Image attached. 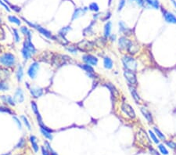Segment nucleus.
Here are the masks:
<instances>
[{
	"label": "nucleus",
	"instance_id": "nucleus-1",
	"mask_svg": "<svg viewBox=\"0 0 176 155\" xmlns=\"http://www.w3.org/2000/svg\"><path fill=\"white\" fill-rule=\"evenodd\" d=\"M122 62L126 70H129L132 72H135L136 70L137 62L133 57L125 56L122 57Z\"/></svg>",
	"mask_w": 176,
	"mask_h": 155
},
{
	"label": "nucleus",
	"instance_id": "nucleus-2",
	"mask_svg": "<svg viewBox=\"0 0 176 155\" xmlns=\"http://www.w3.org/2000/svg\"><path fill=\"white\" fill-rule=\"evenodd\" d=\"M0 63L5 66H12L15 63L14 56L11 53H5L0 57Z\"/></svg>",
	"mask_w": 176,
	"mask_h": 155
},
{
	"label": "nucleus",
	"instance_id": "nucleus-3",
	"mask_svg": "<svg viewBox=\"0 0 176 155\" xmlns=\"http://www.w3.org/2000/svg\"><path fill=\"white\" fill-rule=\"evenodd\" d=\"M121 110L125 114H127L129 118H135V112L132 106L127 103H123L121 105Z\"/></svg>",
	"mask_w": 176,
	"mask_h": 155
},
{
	"label": "nucleus",
	"instance_id": "nucleus-4",
	"mask_svg": "<svg viewBox=\"0 0 176 155\" xmlns=\"http://www.w3.org/2000/svg\"><path fill=\"white\" fill-rule=\"evenodd\" d=\"M124 75H125V79H127V81L132 85H135L137 83V79H136V75L135 74L134 72L129 70H126L125 69V72H124Z\"/></svg>",
	"mask_w": 176,
	"mask_h": 155
},
{
	"label": "nucleus",
	"instance_id": "nucleus-5",
	"mask_svg": "<svg viewBox=\"0 0 176 155\" xmlns=\"http://www.w3.org/2000/svg\"><path fill=\"white\" fill-rule=\"evenodd\" d=\"M82 59H83V60L86 62V64L90 65V66H95V65H97L98 59L95 57L93 56V55H85L82 57Z\"/></svg>",
	"mask_w": 176,
	"mask_h": 155
},
{
	"label": "nucleus",
	"instance_id": "nucleus-6",
	"mask_svg": "<svg viewBox=\"0 0 176 155\" xmlns=\"http://www.w3.org/2000/svg\"><path fill=\"white\" fill-rule=\"evenodd\" d=\"M25 22H27V24L29 25H31V26H32V27H34V28H36L38 31H39L41 34H42L43 35H45L46 37L49 38V39H51L52 38V34L51 32H49L48 30L45 29V28H43V27H40V26H39V25H33V24H32V23H29L28 21H27V20H25Z\"/></svg>",
	"mask_w": 176,
	"mask_h": 155
},
{
	"label": "nucleus",
	"instance_id": "nucleus-7",
	"mask_svg": "<svg viewBox=\"0 0 176 155\" xmlns=\"http://www.w3.org/2000/svg\"><path fill=\"white\" fill-rule=\"evenodd\" d=\"M163 15L166 22L170 24H176V17L172 13L167 10H163Z\"/></svg>",
	"mask_w": 176,
	"mask_h": 155
},
{
	"label": "nucleus",
	"instance_id": "nucleus-8",
	"mask_svg": "<svg viewBox=\"0 0 176 155\" xmlns=\"http://www.w3.org/2000/svg\"><path fill=\"white\" fill-rule=\"evenodd\" d=\"M39 64L36 62H34L33 64L30 66L29 69H28V72H27V74L30 76L31 79H34L35 76L37 74V71L39 70Z\"/></svg>",
	"mask_w": 176,
	"mask_h": 155
},
{
	"label": "nucleus",
	"instance_id": "nucleus-9",
	"mask_svg": "<svg viewBox=\"0 0 176 155\" xmlns=\"http://www.w3.org/2000/svg\"><path fill=\"white\" fill-rule=\"evenodd\" d=\"M132 42H131L129 39H128L125 37H121L119 39V46H120L121 49H128V47L130 46V45L132 43Z\"/></svg>",
	"mask_w": 176,
	"mask_h": 155
},
{
	"label": "nucleus",
	"instance_id": "nucleus-10",
	"mask_svg": "<svg viewBox=\"0 0 176 155\" xmlns=\"http://www.w3.org/2000/svg\"><path fill=\"white\" fill-rule=\"evenodd\" d=\"M25 100V97H24V93H23L22 89H20V88H18L16 92V93H15L14 96V101L15 102H17V103H22L23 101Z\"/></svg>",
	"mask_w": 176,
	"mask_h": 155
},
{
	"label": "nucleus",
	"instance_id": "nucleus-11",
	"mask_svg": "<svg viewBox=\"0 0 176 155\" xmlns=\"http://www.w3.org/2000/svg\"><path fill=\"white\" fill-rule=\"evenodd\" d=\"M30 93L32 95L33 97L34 98H39L40 96H42V93H43V90L41 88H39V87H35V88H32L30 89Z\"/></svg>",
	"mask_w": 176,
	"mask_h": 155
},
{
	"label": "nucleus",
	"instance_id": "nucleus-12",
	"mask_svg": "<svg viewBox=\"0 0 176 155\" xmlns=\"http://www.w3.org/2000/svg\"><path fill=\"white\" fill-rule=\"evenodd\" d=\"M78 45H81V46H78L80 48L81 50L82 51H89L91 49H93V44L90 42L88 41H83L81 42Z\"/></svg>",
	"mask_w": 176,
	"mask_h": 155
},
{
	"label": "nucleus",
	"instance_id": "nucleus-13",
	"mask_svg": "<svg viewBox=\"0 0 176 155\" xmlns=\"http://www.w3.org/2000/svg\"><path fill=\"white\" fill-rule=\"evenodd\" d=\"M140 111L142 112V115L144 116L145 118L149 121V123H153V117H152L150 111H148V110H147V108H145V107H141Z\"/></svg>",
	"mask_w": 176,
	"mask_h": 155
},
{
	"label": "nucleus",
	"instance_id": "nucleus-14",
	"mask_svg": "<svg viewBox=\"0 0 176 155\" xmlns=\"http://www.w3.org/2000/svg\"><path fill=\"white\" fill-rule=\"evenodd\" d=\"M32 107L33 111H34V113L35 114V115H36L37 119H38V121H39V124H42V117H41V115H40V113H39V109H38V107H37V104L35 103L34 101H32Z\"/></svg>",
	"mask_w": 176,
	"mask_h": 155
},
{
	"label": "nucleus",
	"instance_id": "nucleus-15",
	"mask_svg": "<svg viewBox=\"0 0 176 155\" xmlns=\"http://www.w3.org/2000/svg\"><path fill=\"white\" fill-rule=\"evenodd\" d=\"M29 140L30 142H31V143H32V149H33V150H34L35 153L39 152V147L38 143H37L36 137H35L34 135H31L29 138Z\"/></svg>",
	"mask_w": 176,
	"mask_h": 155
},
{
	"label": "nucleus",
	"instance_id": "nucleus-16",
	"mask_svg": "<svg viewBox=\"0 0 176 155\" xmlns=\"http://www.w3.org/2000/svg\"><path fill=\"white\" fill-rule=\"evenodd\" d=\"M88 10L87 8H85V9H80V8H78V9H76L74 13L73 14V17H72V20H74L76 18H78V17H81L82 15L86 12V10Z\"/></svg>",
	"mask_w": 176,
	"mask_h": 155
},
{
	"label": "nucleus",
	"instance_id": "nucleus-17",
	"mask_svg": "<svg viewBox=\"0 0 176 155\" xmlns=\"http://www.w3.org/2000/svg\"><path fill=\"white\" fill-rule=\"evenodd\" d=\"M129 89H130V92H131V94H132V97H133V99L135 100V101L136 102V103H140V96H139V94L137 93L136 90H135L133 87H131V86H129Z\"/></svg>",
	"mask_w": 176,
	"mask_h": 155
},
{
	"label": "nucleus",
	"instance_id": "nucleus-18",
	"mask_svg": "<svg viewBox=\"0 0 176 155\" xmlns=\"http://www.w3.org/2000/svg\"><path fill=\"white\" fill-rule=\"evenodd\" d=\"M145 2L154 9H159L160 3L158 0H145Z\"/></svg>",
	"mask_w": 176,
	"mask_h": 155
},
{
	"label": "nucleus",
	"instance_id": "nucleus-19",
	"mask_svg": "<svg viewBox=\"0 0 176 155\" xmlns=\"http://www.w3.org/2000/svg\"><path fill=\"white\" fill-rule=\"evenodd\" d=\"M103 64H104V67L107 69H111L113 67V61L112 60L110 59V57H106L103 60Z\"/></svg>",
	"mask_w": 176,
	"mask_h": 155
},
{
	"label": "nucleus",
	"instance_id": "nucleus-20",
	"mask_svg": "<svg viewBox=\"0 0 176 155\" xmlns=\"http://www.w3.org/2000/svg\"><path fill=\"white\" fill-rule=\"evenodd\" d=\"M0 98L2 99L5 103H9V104H10L11 106H14L15 105V101L11 97V96H2Z\"/></svg>",
	"mask_w": 176,
	"mask_h": 155
},
{
	"label": "nucleus",
	"instance_id": "nucleus-21",
	"mask_svg": "<svg viewBox=\"0 0 176 155\" xmlns=\"http://www.w3.org/2000/svg\"><path fill=\"white\" fill-rule=\"evenodd\" d=\"M110 31H111V22L108 21L105 25V27H104V34H105L106 37L110 36Z\"/></svg>",
	"mask_w": 176,
	"mask_h": 155
},
{
	"label": "nucleus",
	"instance_id": "nucleus-22",
	"mask_svg": "<svg viewBox=\"0 0 176 155\" xmlns=\"http://www.w3.org/2000/svg\"><path fill=\"white\" fill-rule=\"evenodd\" d=\"M154 131L155 132V134H156L158 137L161 140L163 141H166V136L163 134V133L161 132V131L158 129V128H156V127H154Z\"/></svg>",
	"mask_w": 176,
	"mask_h": 155
},
{
	"label": "nucleus",
	"instance_id": "nucleus-23",
	"mask_svg": "<svg viewBox=\"0 0 176 155\" xmlns=\"http://www.w3.org/2000/svg\"><path fill=\"white\" fill-rule=\"evenodd\" d=\"M158 149H159L160 152L162 155H168V150H167L166 147L163 143L158 144Z\"/></svg>",
	"mask_w": 176,
	"mask_h": 155
},
{
	"label": "nucleus",
	"instance_id": "nucleus-24",
	"mask_svg": "<svg viewBox=\"0 0 176 155\" xmlns=\"http://www.w3.org/2000/svg\"><path fill=\"white\" fill-rule=\"evenodd\" d=\"M139 50V46H137V45H135L133 42L131 43L130 45V46L128 47V51L130 53H136V52Z\"/></svg>",
	"mask_w": 176,
	"mask_h": 155
},
{
	"label": "nucleus",
	"instance_id": "nucleus-25",
	"mask_svg": "<svg viewBox=\"0 0 176 155\" xmlns=\"http://www.w3.org/2000/svg\"><path fill=\"white\" fill-rule=\"evenodd\" d=\"M40 130H41V133H42V135H44L45 137L47 138V139L49 140H53V135H52V134L50 132L45 130V129H43V128H40Z\"/></svg>",
	"mask_w": 176,
	"mask_h": 155
},
{
	"label": "nucleus",
	"instance_id": "nucleus-26",
	"mask_svg": "<svg viewBox=\"0 0 176 155\" xmlns=\"http://www.w3.org/2000/svg\"><path fill=\"white\" fill-rule=\"evenodd\" d=\"M119 27H120L119 31H120L121 32L128 33V32H130V30L126 27V25H125V24L123 22V21H120V22H119Z\"/></svg>",
	"mask_w": 176,
	"mask_h": 155
},
{
	"label": "nucleus",
	"instance_id": "nucleus-27",
	"mask_svg": "<svg viewBox=\"0 0 176 155\" xmlns=\"http://www.w3.org/2000/svg\"><path fill=\"white\" fill-rule=\"evenodd\" d=\"M23 74H24V72H23V67L21 66H19L18 70L17 72V78L18 81H21L23 78Z\"/></svg>",
	"mask_w": 176,
	"mask_h": 155
},
{
	"label": "nucleus",
	"instance_id": "nucleus-28",
	"mask_svg": "<svg viewBox=\"0 0 176 155\" xmlns=\"http://www.w3.org/2000/svg\"><path fill=\"white\" fill-rule=\"evenodd\" d=\"M32 53L29 51V50H28V49H27L26 48H25V47H23L22 55L25 59H28V58H30V57H32Z\"/></svg>",
	"mask_w": 176,
	"mask_h": 155
},
{
	"label": "nucleus",
	"instance_id": "nucleus-29",
	"mask_svg": "<svg viewBox=\"0 0 176 155\" xmlns=\"http://www.w3.org/2000/svg\"><path fill=\"white\" fill-rule=\"evenodd\" d=\"M149 136L151 137L152 140L154 141V143H156V144H159L160 143V140L157 139V137H156V135L155 134V133L153 132V131L151 130H149Z\"/></svg>",
	"mask_w": 176,
	"mask_h": 155
},
{
	"label": "nucleus",
	"instance_id": "nucleus-30",
	"mask_svg": "<svg viewBox=\"0 0 176 155\" xmlns=\"http://www.w3.org/2000/svg\"><path fill=\"white\" fill-rule=\"evenodd\" d=\"M8 19H9V21H10V22L15 23V24L17 25H20V20L16 17H14V16H10V17H8Z\"/></svg>",
	"mask_w": 176,
	"mask_h": 155
},
{
	"label": "nucleus",
	"instance_id": "nucleus-31",
	"mask_svg": "<svg viewBox=\"0 0 176 155\" xmlns=\"http://www.w3.org/2000/svg\"><path fill=\"white\" fill-rule=\"evenodd\" d=\"M89 8V10H92V11H95V12H98L99 10H100V8H99V6L96 3H92L88 6Z\"/></svg>",
	"mask_w": 176,
	"mask_h": 155
},
{
	"label": "nucleus",
	"instance_id": "nucleus-32",
	"mask_svg": "<svg viewBox=\"0 0 176 155\" xmlns=\"http://www.w3.org/2000/svg\"><path fill=\"white\" fill-rule=\"evenodd\" d=\"M25 140L24 138H21L20 141L18 142L17 145H16V149H21V148L25 147Z\"/></svg>",
	"mask_w": 176,
	"mask_h": 155
},
{
	"label": "nucleus",
	"instance_id": "nucleus-33",
	"mask_svg": "<svg viewBox=\"0 0 176 155\" xmlns=\"http://www.w3.org/2000/svg\"><path fill=\"white\" fill-rule=\"evenodd\" d=\"M107 86L110 89V92L112 93V94H114V96H115L116 94H118V91L116 89L114 86L111 85V83H107Z\"/></svg>",
	"mask_w": 176,
	"mask_h": 155
},
{
	"label": "nucleus",
	"instance_id": "nucleus-34",
	"mask_svg": "<svg viewBox=\"0 0 176 155\" xmlns=\"http://www.w3.org/2000/svg\"><path fill=\"white\" fill-rule=\"evenodd\" d=\"M81 67L84 69V70H86V72H90V73H93V72H94L93 67H92L90 65H88V64H85V65H82V66Z\"/></svg>",
	"mask_w": 176,
	"mask_h": 155
},
{
	"label": "nucleus",
	"instance_id": "nucleus-35",
	"mask_svg": "<svg viewBox=\"0 0 176 155\" xmlns=\"http://www.w3.org/2000/svg\"><path fill=\"white\" fill-rule=\"evenodd\" d=\"M166 144L168 147L171 148V149H176V143L173 141H166Z\"/></svg>",
	"mask_w": 176,
	"mask_h": 155
},
{
	"label": "nucleus",
	"instance_id": "nucleus-36",
	"mask_svg": "<svg viewBox=\"0 0 176 155\" xmlns=\"http://www.w3.org/2000/svg\"><path fill=\"white\" fill-rule=\"evenodd\" d=\"M130 3H134L135 2L137 5H139L140 6H143L145 4V0H129Z\"/></svg>",
	"mask_w": 176,
	"mask_h": 155
},
{
	"label": "nucleus",
	"instance_id": "nucleus-37",
	"mask_svg": "<svg viewBox=\"0 0 176 155\" xmlns=\"http://www.w3.org/2000/svg\"><path fill=\"white\" fill-rule=\"evenodd\" d=\"M22 119L23 121H24V123H25V125L27 128V129H28V130H31V125H30L29 121H28V120H27V118H25V116H22Z\"/></svg>",
	"mask_w": 176,
	"mask_h": 155
},
{
	"label": "nucleus",
	"instance_id": "nucleus-38",
	"mask_svg": "<svg viewBox=\"0 0 176 155\" xmlns=\"http://www.w3.org/2000/svg\"><path fill=\"white\" fill-rule=\"evenodd\" d=\"M69 30H71V27H64V28H63V29H62L61 31L60 32V34L61 35L62 37L64 38V35H65V34H66L67 32H68Z\"/></svg>",
	"mask_w": 176,
	"mask_h": 155
},
{
	"label": "nucleus",
	"instance_id": "nucleus-39",
	"mask_svg": "<svg viewBox=\"0 0 176 155\" xmlns=\"http://www.w3.org/2000/svg\"><path fill=\"white\" fill-rule=\"evenodd\" d=\"M125 3H126V1L125 0H120V2H119V4H118V11H120L123 9V7L125 6Z\"/></svg>",
	"mask_w": 176,
	"mask_h": 155
},
{
	"label": "nucleus",
	"instance_id": "nucleus-40",
	"mask_svg": "<svg viewBox=\"0 0 176 155\" xmlns=\"http://www.w3.org/2000/svg\"><path fill=\"white\" fill-rule=\"evenodd\" d=\"M0 111H1V112H5V113H8V114H12V111H10V109L7 108V107H4L0 106Z\"/></svg>",
	"mask_w": 176,
	"mask_h": 155
},
{
	"label": "nucleus",
	"instance_id": "nucleus-41",
	"mask_svg": "<svg viewBox=\"0 0 176 155\" xmlns=\"http://www.w3.org/2000/svg\"><path fill=\"white\" fill-rule=\"evenodd\" d=\"M9 89L7 85H6L5 83H3V82H0V90H3V91H6Z\"/></svg>",
	"mask_w": 176,
	"mask_h": 155
},
{
	"label": "nucleus",
	"instance_id": "nucleus-42",
	"mask_svg": "<svg viewBox=\"0 0 176 155\" xmlns=\"http://www.w3.org/2000/svg\"><path fill=\"white\" fill-rule=\"evenodd\" d=\"M13 33H14V37H15V41L17 42H18L20 41V36L19 34H18V32H17V31L16 29H13Z\"/></svg>",
	"mask_w": 176,
	"mask_h": 155
},
{
	"label": "nucleus",
	"instance_id": "nucleus-43",
	"mask_svg": "<svg viewBox=\"0 0 176 155\" xmlns=\"http://www.w3.org/2000/svg\"><path fill=\"white\" fill-rule=\"evenodd\" d=\"M21 32H22V33L24 34H26V35H27V34H29L30 32V31L28 29H27V27H21Z\"/></svg>",
	"mask_w": 176,
	"mask_h": 155
},
{
	"label": "nucleus",
	"instance_id": "nucleus-44",
	"mask_svg": "<svg viewBox=\"0 0 176 155\" xmlns=\"http://www.w3.org/2000/svg\"><path fill=\"white\" fill-rule=\"evenodd\" d=\"M42 155H50V153L49 152V150H47L46 148H45L44 147H42Z\"/></svg>",
	"mask_w": 176,
	"mask_h": 155
},
{
	"label": "nucleus",
	"instance_id": "nucleus-45",
	"mask_svg": "<svg viewBox=\"0 0 176 155\" xmlns=\"http://www.w3.org/2000/svg\"><path fill=\"white\" fill-rule=\"evenodd\" d=\"M13 119H14L15 121H16V123L17 124V126H18V127H19L20 129L22 128V126H21V123H20V121H19V119L17 118H16V117H13Z\"/></svg>",
	"mask_w": 176,
	"mask_h": 155
},
{
	"label": "nucleus",
	"instance_id": "nucleus-46",
	"mask_svg": "<svg viewBox=\"0 0 176 155\" xmlns=\"http://www.w3.org/2000/svg\"><path fill=\"white\" fill-rule=\"evenodd\" d=\"M0 4H1V5H2V6H4V7H5V9H6V10H7V11H8V12H10V8H9V7H8V6H6V4H5V3H3V1H1V0H0Z\"/></svg>",
	"mask_w": 176,
	"mask_h": 155
},
{
	"label": "nucleus",
	"instance_id": "nucleus-47",
	"mask_svg": "<svg viewBox=\"0 0 176 155\" xmlns=\"http://www.w3.org/2000/svg\"><path fill=\"white\" fill-rule=\"evenodd\" d=\"M49 153H50V155H58V154H57V153L55 152L53 150H52Z\"/></svg>",
	"mask_w": 176,
	"mask_h": 155
},
{
	"label": "nucleus",
	"instance_id": "nucleus-48",
	"mask_svg": "<svg viewBox=\"0 0 176 155\" xmlns=\"http://www.w3.org/2000/svg\"><path fill=\"white\" fill-rule=\"evenodd\" d=\"M172 3H173L174 6H175V8H176V2H175V0H172Z\"/></svg>",
	"mask_w": 176,
	"mask_h": 155
},
{
	"label": "nucleus",
	"instance_id": "nucleus-49",
	"mask_svg": "<svg viewBox=\"0 0 176 155\" xmlns=\"http://www.w3.org/2000/svg\"><path fill=\"white\" fill-rule=\"evenodd\" d=\"M2 155H10V153H8V154H2Z\"/></svg>",
	"mask_w": 176,
	"mask_h": 155
},
{
	"label": "nucleus",
	"instance_id": "nucleus-50",
	"mask_svg": "<svg viewBox=\"0 0 176 155\" xmlns=\"http://www.w3.org/2000/svg\"><path fill=\"white\" fill-rule=\"evenodd\" d=\"M155 155H159V154H158V153L156 152V151H155Z\"/></svg>",
	"mask_w": 176,
	"mask_h": 155
},
{
	"label": "nucleus",
	"instance_id": "nucleus-51",
	"mask_svg": "<svg viewBox=\"0 0 176 155\" xmlns=\"http://www.w3.org/2000/svg\"><path fill=\"white\" fill-rule=\"evenodd\" d=\"M17 155H20V154H17Z\"/></svg>",
	"mask_w": 176,
	"mask_h": 155
}]
</instances>
